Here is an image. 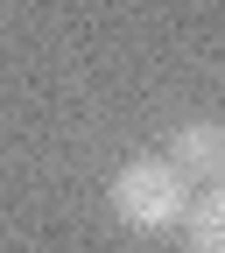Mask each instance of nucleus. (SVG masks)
<instances>
[{
	"instance_id": "nucleus-3",
	"label": "nucleus",
	"mask_w": 225,
	"mask_h": 253,
	"mask_svg": "<svg viewBox=\"0 0 225 253\" xmlns=\"http://www.w3.org/2000/svg\"><path fill=\"white\" fill-rule=\"evenodd\" d=\"M183 246L190 253H225V183H211V190H197V197L183 204Z\"/></svg>"
},
{
	"instance_id": "nucleus-1",
	"label": "nucleus",
	"mask_w": 225,
	"mask_h": 253,
	"mask_svg": "<svg viewBox=\"0 0 225 253\" xmlns=\"http://www.w3.org/2000/svg\"><path fill=\"white\" fill-rule=\"evenodd\" d=\"M190 204V176L169 162V155H134L113 176V218L127 232H169Z\"/></svg>"
},
{
	"instance_id": "nucleus-2",
	"label": "nucleus",
	"mask_w": 225,
	"mask_h": 253,
	"mask_svg": "<svg viewBox=\"0 0 225 253\" xmlns=\"http://www.w3.org/2000/svg\"><path fill=\"white\" fill-rule=\"evenodd\" d=\"M169 162L190 176V183H225V126L218 120H183L169 126Z\"/></svg>"
}]
</instances>
